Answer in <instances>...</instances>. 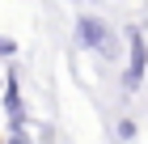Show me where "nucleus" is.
I'll list each match as a JSON object with an SVG mask.
<instances>
[{
  "mask_svg": "<svg viewBox=\"0 0 148 144\" xmlns=\"http://www.w3.org/2000/svg\"><path fill=\"white\" fill-rule=\"evenodd\" d=\"M0 55H4V59L17 55V43H13V38H4V34H0Z\"/></svg>",
  "mask_w": 148,
  "mask_h": 144,
  "instance_id": "obj_3",
  "label": "nucleus"
},
{
  "mask_svg": "<svg viewBox=\"0 0 148 144\" xmlns=\"http://www.w3.org/2000/svg\"><path fill=\"white\" fill-rule=\"evenodd\" d=\"M93 4H97V0H93Z\"/></svg>",
  "mask_w": 148,
  "mask_h": 144,
  "instance_id": "obj_5",
  "label": "nucleus"
},
{
  "mask_svg": "<svg viewBox=\"0 0 148 144\" xmlns=\"http://www.w3.org/2000/svg\"><path fill=\"white\" fill-rule=\"evenodd\" d=\"M119 136H123V140H136V123L123 119V123H119Z\"/></svg>",
  "mask_w": 148,
  "mask_h": 144,
  "instance_id": "obj_4",
  "label": "nucleus"
},
{
  "mask_svg": "<svg viewBox=\"0 0 148 144\" xmlns=\"http://www.w3.org/2000/svg\"><path fill=\"white\" fill-rule=\"evenodd\" d=\"M72 34H76V43L85 47V51H93V55H102V59H119L123 55V38H119L114 25L106 21V17H97V13H80L76 25H72Z\"/></svg>",
  "mask_w": 148,
  "mask_h": 144,
  "instance_id": "obj_1",
  "label": "nucleus"
},
{
  "mask_svg": "<svg viewBox=\"0 0 148 144\" xmlns=\"http://www.w3.org/2000/svg\"><path fill=\"white\" fill-rule=\"evenodd\" d=\"M148 76V43H144V34L131 25L127 30V64H123V89L127 93H136L140 85H144Z\"/></svg>",
  "mask_w": 148,
  "mask_h": 144,
  "instance_id": "obj_2",
  "label": "nucleus"
}]
</instances>
